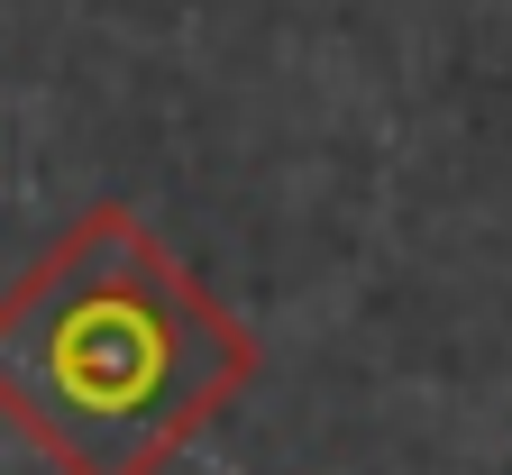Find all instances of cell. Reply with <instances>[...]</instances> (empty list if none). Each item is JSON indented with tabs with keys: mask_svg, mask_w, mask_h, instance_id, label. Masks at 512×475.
<instances>
[{
	"mask_svg": "<svg viewBox=\"0 0 512 475\" xmlns=\"http://www.w3.org/2000/svg\"><path fill=\"white\" fill-rule=\"evenodd\" d=\"M256 384V329L128 201L0 293V421L55 475H165Z\"/></svg>",
	"mask_w": 512,
	"mask_h": 475,
	"instance_id": "6da1fadb",
	"label": "cell"
}]
</instances>
